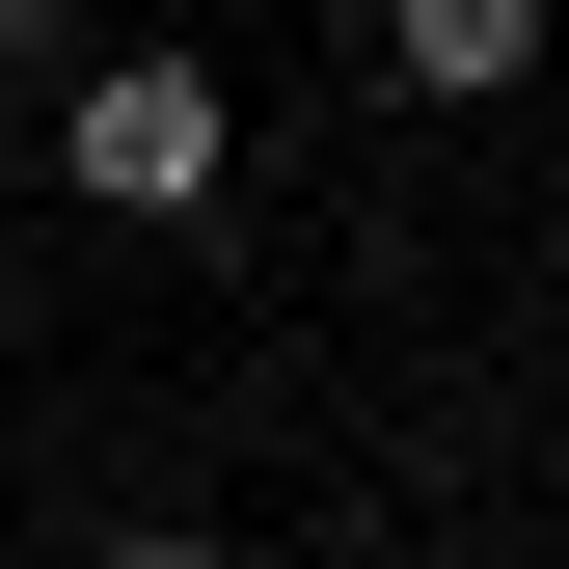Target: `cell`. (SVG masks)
<instances>
[{
	"mask_svg": "<svg viewBox=\"0 0 569 569\" xmlns=\"http://www.w3.org/2000/svg\"><path fill=\"white\" fill-rule=\"evenodd\" d=\"M218 163H244L218 54H82V82H54V190H82V218H218Z\"/></svg>",
	"mask_w": 569,
	"mask_h": 569,
	"instance_id": "cell-1",
	"label": "cell"
},
{
	"mask_svg": "<svg viewBox=\"0 0 569 569\" xmlns=\"http://www.w3.org/2000/svg\"><path fill=\"white\" fill-rule=\"evenodd\" d=\"M380 82L407 109H516L542 82V0H380Z\"/></svg>",
	"mask_w": 569,
	"mask_h": 569,
	"instance_id": "cell-2",
	"label": "cell"
},
{
	"mask_svg": "<svg viewBox=\"0 0 569 569\" xmlns=\"http://www.w3.org/2000/svg\"><path fill=\"white\" fill-rule=\"evenodd\" d=\"M109 569H244V542H109Z\"/></svg>",
	"mask_w": 569,
	"mask_h": 569,
	"instance_id": "cell-3",
	"label": "cell"
}]
</instances>
